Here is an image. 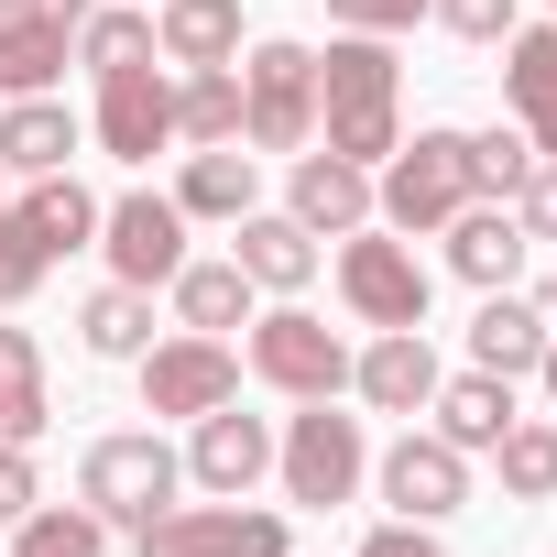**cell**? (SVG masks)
Returning <instances> with one entry per match:
<instances>
[{
  "instance_id": "6da1fadb",
  "label": "cell",
  "mask_w": 557,
  "mask_h": 557,
  "mask_svg": "<svg viewBox=\"0 0 557 557\" xmlns=\"http://www.w3.org/2000/svg\"><path fill=\"white\" fill-rule=\"evenodd\" d=\"M318 143L350 153V164H383V153L405 143L394 34H329V55H318Z\"/></svg>"
},
{
  "instance_id": "7a4b0ae2",
  "label": "cell",
  "mask_w": 557,
  "mask_h": 557,
  "mask_svg": "<svg viewBox=\"0 0 557 557\" xmlns=\"http://www.w3.org/2000/svg\"><path fill=\"white\" fill-rule=\"evenodd\" d=\"M470 197H481V186H470V132H416V143H394V153L372 164V219L405 230V240L448 230Z\"/></svg>"
},
{
  "instance_id": "3957f363",
  "label": "cell",
  "mask_w": 557,
  "mask_h": 557,
  "mask_svg": "<svg viewBox=\"0 0 557 557\" xmlns=\"http://www.w3.org/2000/svg\"><path fill=\"white\" fill-rule=\"evenodd\" d=\"M186 492V459L153 437V426H121V437H88V459H77V503L110 524V535H132L143 513H164Z\"/></svg>"
},
{
  "instance_id": "277c9868",
  "label": "cell",
  "mask_w": 557,
  "mask_h": 557,
  "mask_svg": "<svg viewBox=\"0 0 557 557\" xmlns=\"http://www.w3.org/2000/svg\"><path fill=\"white\" fill-rule=\"evenodd\" d=\"M240 361L285 394V405H329V394H350V339H339L318 307H251Z\"/></svg>"
},
{
  "instance_id": "5b68a950",
  "label": "cell",
  "mask_w": 557,
  "mask_h": 557,
  "mask_svg": "<svg viewBox=\"0 0 557 557\" xmlns=\"http://www.w3.org/2000/svg\"><path fill=\"white\" fill-rule=\"evenodd\" d=\"M273 481H285V503H307V513L350 503V492L372 481V437H361V416H339V394L307 405L285 437H273Z\"/></svg>"
},
{
  "instance_id": "8992f818",
  "label": "cell",
  "mask_w": 557,
  "mask_h": 557,
  "mask_svg": "<svg viewBox=\"0 0 557 557\" xmlns=\"http://www.w3.org/2000/svg\"><path fill=\"white\" fill-rule=\"evenodd\" d=\"M240 143L251 153L318 143V45H251L240 55Z\"/></svg>"
},
{
  "instance_id": "52a82bcc",
  "label": "cell",
  "mask_w": 557,
  "mask_h": 557,
  "mask_svg": "<svg viewBox=\"0 0 557 557\" xmlns=\"http://www.w3.org/2000/svg\"><path fill=\"white\" fill-rule=\"evenodd\" d=\"M426 262H416V240L405 230H339V307L361 318V329H426Z\"/></svg>"
},
{
  "instance_id": "ba28073f",
  "label": "cell",
  "mask_w": 557,
  "mask_h": 557,
  "mask_svg": "<svg viewBox=\"0 0 557 557\" xmlns=\"http://www.w3.org/2000/svg\"><path fill=\"white\" fill-rule=\"evenodd\" d=\"M132 557H296L273 503H164L132 524Z\"/></svg>"
},
{
  "instance_id": "9c48e42d",
  "label": "cell",
  "mask_w": 557,
  "mask_h": 557,
  "mask_svg": "<svg viewBox=\"0 0 557 557\" xmlns=\"http://www.w3.org/2000/svg\"><path fill=\"white\" fill-rule=\"evenodd\" d=\"M132 372H143V416H186V426H197L208 405H230V394H240V350H230V339H197V329L153 339Z\"/></svg>"
},
{
  "instance_id": "30bf717a",
  "label": "cell",
  "mask_w": 557,
  "mask_h": 557,
  "mask_svg": "<svg viewBox=\"0 0 557 557\" xmlns=\"http://www.w3.org/2000/svg\"><path fill=\"white\" fill-rule=\"evenodd\" d=\"M99 251H110V285H175V262H186V208L175 197H153V186H132V197H110L99 208Z\"/></svg>"
},
{
  "instance_id": "8fae6325",
  "label": "cell",
  "mask_w": 557,
  "mask_h": 557,
  "mask_svg": "<svg viewBox=\"0 0 557 557\" xmlns=\"http://www.w3.org/2000/svg\"><path fill=\"white\" fill-rule=\"evenodd\" d=\"M372 492H383L405 524H448V513L470 503V459H459L437 426H405V437L372 459Z\"/></svg>"
},
{
  "instance_id": "7c38bea8",
  "label": "cell",
  "mask_w": 557,
  "mask_h": 557,
  "mask_svg": "<svg viewBox=\"0 0 557 557\" xmlns=\"http://www.w3.org/2000/svg\"><path fill=\"white\" fill-rule=\"evenodd\" d=\"M88 132H99V153H121V164H153L164 143H175V77L143 55V66H110L99 77V110H88Z\"/></svg>"
},
{
  "instance_id": "4fadbf2b",
  "label": "cell",
  "mask_w": 557,
  "mask_h": 557,
  "mask_svg": "<svg viewBox=\"0 0 557 557\" xmlns=\"http://www.w3.org/2000/svg\"><path fill=\"white\" fill-rule=\"evenodd\" d=\"M175 459H186V481H197L208 503H251V481L273 470V426H262V416H240V394H230V405H208V416L186 426V448H175Z\"/></svg>"
},
{
  "instance_id": "5bb4252c",
  "label": "cell",
  "mask_w": 557,
  "mask_h": 557,
  "mask_svg": "<svg viewBox=\"0 0 557 557\" xmlns=\"http://www.w3.org/2000/svg\"><path fill=\"white\" fill-rule=\"evenodd\" d=\"M350 394L372 405V416H426L437 405V350H426V329H372L361 350H350Z\"/></svg>"
},
{
  "instance_id": "9a60e30c",
  "label": "cell",
  "mask_w": 557,
  "mask_h": 557,
  "mask_svg": "<svg viewBox=\"0 0 557 557\" xmlns=\"http://www.w3.org/2000/svg\"><path fill=\"white\" fill-rule=\"evenodd\" d=\"M230 262L251 273L262 296H307V285H318V230L285 219V208H240V219H230Z\"/></svg>"
},
{
  "instance_id": "2e32d148",
  "label": "cell",
  "mask_w": 557,
  "mask_h": 557,
  "mask_svg": "<svg viewBox=\"0 0 557 557\" xmlns=\"http://www.w3.org/2000/svg\"><path fill=\"white\" fill-rule=\"evenodd\" d=\"M285 219H307L318 240H339V230H372V164H350V153H296V175H285Z\"/></svg>"
},
{
  "instance_id": "e0dca14e",
  "label": "cell",
  "mask_w": 557,
  "mask_h": 557,
  "mask_svg": "<svg viewBox=\"0 0 557 557\" xmlns=\"http://www.w3.org/2000/svg\"><path fill=\"white\" fill-rule=\"evenodd\" d=\"M77 164V110L45 88V99H0V175H66Z\"/></svg>"
},
{
  "instance_id": "ac0fdd59",
  "label": "cell",
  "mask_w": 557,
  "mask_h": 557,
  "mask_svg": "<svg viewBox=\"0 0 557 557\" xmlns=\"http://www.w3.org/2000/svg\"><path fill=\"white\" fill-rule=\"evenodd\" d=\"M524 251H535V240L513 230V208H503V197H470V208L448 219V273H459V285H481V296H492V285H513Z\"/></svg>"
},
{
  "instance_id": "d6986e66",
  "label": "cell",
  "mask_w": 557,
  "mask_h": 557,
  "mask_svg": "<svg viewBox=\"0 0 557 557\" xmlns=\"http://www.w3.org/2000/svg\"><path fill=\"white\" fill-rule=\"evenodd\" d=\"M535 350H546V296H513V285H492V296H481V318H470V372H503V383H524V372H535Z\"/></svg>"
},
{
  "instance_id": "ffe728a7",
  "label": "cell",
  "mask_w": 557,
  "mask_h": 557,
  "mask_svg": "<svg viewBox=\"0 0 557 557\" xmlns=\"http://www.w3.org/2000/svg\"><path fill=\"white\" fill-rule=\"evenodd\" d=\"M426 426H437L459 459H492V437L513 426V383H503V372H437V405H426Z\"/></svg>"
},
{
  "instance_id": "44dd1931",
  "label": "cell",
  "mask_w": 557,
  "mask_h": 557,
  "mask_svg": "<svg viewBox=\"0 0 557 557\" xmlns=\"http://www.w3.org/2000/svg\"><path fill=\"white\" fill-rule=\"evenodd\" d=\"M66 55H77V23H55V12H23L0 23V99H45L55 77H66Z\"/></svg>"
},
{
  "instance_id": "7402d4cb",
  "label": "cell",
  "mask_w": 557,
  "mask_h": 557,
  "mask_svg": "<svg viewBox=\"0 0 557 557\" xmlns=\"http://www.w3.org/2000/svg\"><path fill=\"white\" fill-rule=\"evenodd\" d=\"M164 66H240V0H153Z\"/></svg>"
},
{
  "instance_id": "603a6c76",
  "label": "cell",
  "mask_w": 557,
  "mask_h": 557,
  "mask_svg": "<svg viewBox=\"0 0 557 557\" xmlns=\"http://www.w3.org/2000/svg\"><path fill=\"white\" fill-rule=\"evenodd\" d=\"M164 296H175V329H197V339H230V329H251V296H262V285H251L240 262H197V251H186Z\"/></svg>"
},
{
  "instance_id": "cb8c5ba5",
  "label": "cell",
  "mask_w": 557,
  "mask_h": 557,
  "mask_svg": "<svg viewBox=\"0 0 557 557\" xmlns=\"http://www.w3.org/2000/svg\"><path fill=\"white\" fill-rule=\"evenodd\" d=\"M55 426V383H45V339L0 329V448H34Z\"/></svg>"
},
{
  "instance_id": "d4e9b609",
  "label": "cell",
  "mask_w": 557,
  "mask_h": 557,
  "mask_svg": "<svg viewBox=\"0 0 557 557\" xmlns=\"http://www.w3.org/2000/svg\"><path fill=\"white\" fill-rule=\"evenodd\" d=\"M175 208H186V219H240V208H262V153H240V143H197L186 175H175Z\"/></svg>"
},
{
  "instance_id": "484cf974",
  "label": "cell",
  "mask_w": 557,
  "mask_h": 557,
  "mask_svg": "<svg viewBox=\"0 0 557 557\" xmlns=\"http://www.w3.org/2000/svg\"><path fill=\"white\" fill-rule=\"evenodd\" d=\"M12 208H23V230L45 240V262H66V251H99V197H88L77 175H34Z\"/></svg>"
},
{
  "instance_id": "4316f807",
  "label": "cell",
  "mask_w": 557,
  "mask_h": 557,
  "mask_svg": "<svg viewBox=\"0 0 557 557\" xmlns=\"http://www.w3.org/2000/svg\"><path fill=\"white\" fill-rule=\"evenodd\" d=\"M175 143H240V66H175Z\"/></svg>"
},
{
  "instance_id": "83f0119b",
  "label": "cell",
  "mask_w": 557,
  "mask_h": 557,
  "mask_svg": "<svg viewBox=\"0 0 557 557\" xmlns=\"http://www.w3.org/2000/svg\"><path fill=\"white\" fill-rule=\"evenodd\" d=\"M77 350H88V361H143V350H153V296H143V285H99V296L77 307Z\"/></svg>"
},
{
  "instance_id": "f1b7e54d",
  "label": "cell",
  "mask_w": 557,
  "mask_h": 557,
  "mask_svg": "<svg viewBox=\"0 0 557 557\" xmlns=\"http://www.w3.org/2000/svg\"><path fill=\"white\" fill-rule=\"evenodd\" d=\"M492 470H503L513 503H557V416H513L492 437Z\"/></svg>"
},
{
  "instance_id": "f546056e",
  "label": "cell",
  "mask_w": 557,
  "mask_h": 557,
  "mask_svg": "<svg viewBox=\"0 0 557 557\" xmlns=\"http://www.w3.org/2000/svg\"><path fill=\"white\" fill-rule=\"evenodd\" d=\"M503 99H513V121L557 110V23H513L503 34Z\"/></svg>"
},
{
  "instance_id": "4dcf8cb0",
  "label": "cell",
  "mask_w": 557,
  "mask_h": 557,
  "mask_svg": "<svg viewBox=\"0 0 557 557\" xmlns=\"http://www.w3.org/2000/svg\"><path fill=\"white\" fill-rule=\"evenodd\" d=\"M0 557H110V524H99L88 503H34Z\"/></svg>"
},
{
  "instance_id": "1f68e13d",
  "label": "cell",
  "mask_w": 557,
  "mask_h": 557,
  "mask_svg": "<svg viewBox=\"0 0 557 557\" xmlns=\"http://www.w3.org/2000/svg\"><path fill=\"white\" fill-rule=\"evenodd\" d=\"M143 55H153V0H143V12H88V23H77V66H88V77L143 66Z\"/></svg>"
},
{
  "instance_id": "d6a6232c",
  "label": "cell",
  "mask_w": 557,
  "mask_h": 557,
  "mask_svg": "<svg viewBox=\"0 0 557 557\" xmlns=\"http://www.w3.org/2000/svg\"><path fill=\"white\" fill-rule=\"evenodd\" d=\"M535 175V143H524V121H492V132H470V186L481 197H513Z\"/></svg>"
},
{
  "instance_id": "836d02e7",
  "label": "cell",
  "mask_w": 557,
  "mask_h": 557,
  "mask_svg": "<svg viewBox=\"0 0 557 557\" xmlns=\"http://www.w3.org/2000/svg\"><path fill=\"white\" fill-rule=\"evenodd\" d=\"M45 273H55V262H45V240L23 230V208H0V307H23Z\"/></svg>"
},
{
  "instance_id": "e575fe53",
  "label": "cell",
  "mask_w": 557,
  "mask_h": 557,
  "mask_svg": "<svg viewBox=\"0 0 557 557\" xmlns=\"http://www.w3.org/2000/svg\"><path fill=\"white\" fill-rule=\"evenodd\" d=\"M426 23H448L459 45H503L513 34V0H426Z\"/></svg>"
},
{
  "instance_id": "d590c367",
  "label": "cell",
  "mask_w": 557,
  "mask_h": 557,
  "mask_svg": "<svg viewBox=\"0 0 557 557\" xmlns=\"http://www.w3.org/2000/svg\"><path fill=\"white\" fill-rule=\"evenodd\" d=\"M329 23H339V34H416L426 0H329Z\"/></svg>"
},
{
  "instance_id": "8d00e7d4",
  "label": "cell",
  "mask_w": 557,
  "mask_h": 557,
  "mask_svg": "<svg viewBox=\"0 0 557 557\" xmlns=\"http://www.w3.org/2000/svg\"><path fill=\"white\" fill-rule=\"evenodd\" d=\"M503 208H513V230H524V240H557V164H535Z\"/></svg>"
},
{
  "instance_id": "74e56055",
  "label": "cell",
  "mask_w": 557,
  "mask_h": 557,
  "mask_svg": "<svg viewBox=\"0 0 557 557\" xmlns=\"http://www.w3.org/2000/svg\"><path fill=\"white\" fill-rule=\"evenodd\" d=\"M45 503V470H34V448H0V524H23Z\"/></svg>"
},
{
  "instance_id": "f35d334b",
  "label": "cell",
  "mask_w": 557,
  "mask_h": 557,
  "mask_svg": "<svg viewBox=\"0 0 557 557\" xmlns=\"http://www.w3.org/2000/svg\"><path fill=\"white\" fill-rule=\"evenodd\" d=\"M361 557H448V546H437V524H405V513H394V524L361 535Z\"/></svg>"
},
{
  "instance_id": "ab89813d",
  "label": "cell",
  "mask_w": 557,
  "mask_h": 557,
  "mask_svg": "<svg viewBox=\"0 0 557 557\" xmlns=\"http://www.w3.org/2000/svg\"><path fill=\"white\" fill-rule=\"evenodd\" d=\"M34 12H55V23H88V12H99V0H34Z\"/></svg>"
},
{
  "instance_id": "60d3db41",
  "label": "cell",
  "mask_w": 557,
  "mask_h": 557,
  "mask_svg": "<svg viewBox=\"0 0 557 557\" xmlns=\"http://www.w3.org/2000/svg\"><path fill=\"white\" fill-rule=\"evenodd\" d=\"M535 383H546V394H557V329H546V350H535Z\"/></svg>"
},
{
  "instance_id": "b9f144b4",
  "label": "cell",
  "mask_w": 557,
  "mask_h": 557,
  "mask_svg": "<svg viewBox=\"0 0 557 557\" xmlns=\"http://www.w3.org/2000/svg\"><path fill=\"white\" fill-rule=\"evenodd\" d=\"M12 12H23V0H0V23H12Z\"/></svg>"
},
{
  "instance_id": "7bdbcfd3",
  "label": "cell",
  "mask_w": 557,
  "mask_h": 557,
  "mask_svg": "<svg viewBox=\"0 0 557 557\" xmlns=\"http://www.w3.org/2000/svg\"><path fill=\"white\" fill-rule=\"evenodd\" d=\"M0 186H12V175H0ZM0 208H12V197H0Z\"/></svg>"
},
{
  "instance_id": "ee69618b",
  "label": "cell",
  "mask_w": 557,
  "mask_h": 557,
  "mask_svg": "<svg viewBox=\"0 0 557 557\" xmlns=\"http://www.w3.org/2000/svg\"><path fill=\"white\" fill-rule=\"evenodd\" d=\"M546 23H557V0H546Z\"/></svg>"
}]
</instances>
